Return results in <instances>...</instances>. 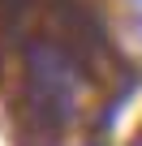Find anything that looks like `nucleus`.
<instances>
[{
  "mask_svg": "<svg viewBox=\"0 0 142 146\" xmlns=\"http://www.w3.org/2000/svg\"><path fill=\"white\" fill-rule=\"evenodd\" d=\"M22 73H26V103L43 125H69L78 120L82 99L91 90L82 60L60 39H30L22 47Z\"/></svg>",
  "mask_w": 142,
  "mask_h": 146,
  "instance_id": "nucleus-1",
  "label": "nucleus"
}]
</instances>
